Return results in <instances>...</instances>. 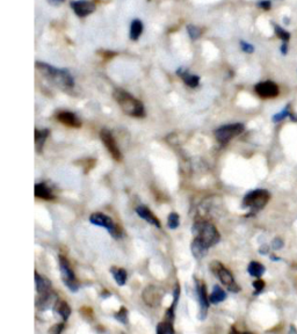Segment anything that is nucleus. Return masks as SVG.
<instances>
[{"label": "nucleus", "mask_w": 297, "mask_h": 334, "mask_svg": "<svg viewBox=\"0 0 297 334\" xmlns=\"http://www.w3.org/2000/svg\"><path fill=\"white\" fill-rule=\"evenodd\" d=\"M56 119H57L58 122H61L62 125H64L66 126H70V128L77 129V128H80V126H82V121H80V119L71 112L58 113L57 116H56Z\"/></svg>", "instance_id": "obj_14"}, {"label": "nucleus", "mask_w": 297, "mask_h": 334, "mask_svg": "<svg viewBox=\"0 0 297 334\" xmlns=\"http://www.w3.org/2000/svg\"><path fill=\"white\" fill-rule=\"evenodd\" d=\"M259 7L265 9V11H268L272 7V2L269 0H262V1L259 2Z\"/></svg>", "instance_id": "obj_37"}, {"label": "nucleus", "mask_w": 297, "mask_h": 334, "mask_svg": "<svg viewBox=\"0 0 297 334\" xmlns=\"http://www.w3.org/2000/svg\"><path fill=\"white\" fill-rule=\"evenodd\" d=\"M226 298V292L219 286H215L212 292L209 296V302L212 304H218Z\"/></svg>", "instance_id": "obj_25"}, {"label": "nucleus", "mask_w": 297, "mask_h": 334, "mask_svg": "<svg viewBox=\"0 0 297 334\" xmlns=\"http://www.w3.org/2000/svg\"><path fill=\"white\" fill-rule=\"evenodd\" d=\"M192 232L194 233L195 238L199 239L208 249L215 246L221 240V235H219L216 226L210 222H205V220L195 222L193 224Z\"/></svg>", "instance_id": "obj_3"}, {"label": "nucleus", "mask_w": 297, "mask_h": 334, "mask_svg": "<svg viewBox=\"0 0 297 334\" xmlns=\"http://www.w3.org/2000/svg\"><path fill=\"white\" fill-rule=\"evenodd\" d=\"M65 329V324L64 323H59V324H56V325H53L50 327L48 334H62L63 331Z\"/></svg>", "instance_id": "obj_33"}, {"label": "nucleus", "mask_w": 297, "mask_h": 334, "mask_svg": "<svg viewBox=\"0 0 297 334\" xmlns=\"http://www.w3.org/2000/svg\"><path fill=\"white\" fill-rule=\"evenodd\" d=\"M271 200V194L266 189H255L246 194L243 199L242 207L250 210V215L253 216L265 208Z\"/></svg>", "instance_id": "obj_4"}, {"label": "nucleus", "mask_w": 297, "mask_h": 334, "mask_svg": "<svg viewBox=\"0 0 297 334\" xmlns=\"http://www.w3.org/2000/svg\"><path fill=\"white\" fill-rule=\"evenodd\" d=\"M176 73H178V76L181 77L183 83H185L187 86H189V87L195 88L199 86V84H200L199 76L191 75V73L187 71V70H183V69H179L178 71H176Z\"/></svg>", "instance_id": "obj_20"}, {"label": "nucleus", "mask_w": 297, "mask_h": 334, "mask_svg": "<svg viewBox=\"0 0 297 334\" xmlns=\"http://www.w3.org/2000/svg\"><path fill=\"white\" fill-rule=\"evenodd\" d=\"M164 290L157 286H148L146 288L143 290L142 298L144 300L146 305L150 308H158L162 304L163 298H164Z\"/></svg>", "instance_id": "obj_9"}, {"label": "nucleus", "mask_w": 297, "mask_h": 334, "mask_svg": "<svg viewBox=\"0 0 297 334\" xmlns=\"http://www.w3.org/2000/svg\"><path fill=\"white\" fill-rule=\"evenodd\" d=\"M272 247L275 250H281L283 247V240L281 238H275L274 240L272 242Z\"/></svg>", "instance_id": "obj_35"}, {"label": "nucleus", "mask_w": 297, "mask_h": 334, "mask_svg": "<svg viewBox=\"0 0 297 334\" xmlns=\"http://www.w3.org/2000/svg\"><path fill=\"white\" fill-rule=\"evenodd\" d=\"M274 31H275V34L278 38L281 40L282 42L285 43H288V41L290 40V33L287 32L286 29H283L282 27H280L278 25H274Z\"/></svg>", "instance_id": "obj_28"}, {"label": "nucleus", "mask_w": 297, "mask_h": 334, "mask_svg": "<svg viewBox=\"0 0 297 334\" xmlns=\"http://www.w3.org/2000/svg\"><path fill=\"white\" fill-rule=\"evenodd\" d=\"M290 120H292V121L293 122H297V114H296V113H292V115H290V118H289Z\"/></svg>", "instance_id": "obj_42"}, {"label": "nucleus", "mask_w": 297, "mask_h": 334, "mask_svg": "<svg viewBox=\"0 0 297 334\" xmlns=\"http://www.w3.org/2000/svg\"><path fill=\"white\" fill-rule=\"evenodd\" d=\"M252 286L253 288H255V295H259V293L265 289V282H263L261 279L255 280V281L252 283Z\"/></svg>", "instance_id": "obj_32"}, {"label": "nucleus", "mask_w": 297, "mask_h": 334, "mask_svg": "<svg viewBox=\"0 0 297 334\" xmlns=\"http://www.w3.org/2000/svg\"><path fill=\"white\" fill-rule=\"evenodd\" d=\"M240 48H242L243 51L246 53H252L253 51H255V46L245 41H240Z\"/></svg>", "instance_id": "obj_34"}, {"label": "nucleus", "mask_w": 297, "mask_h": 334, "mask_svg": "<svg viewBox=\"0 0 297 334\" xmlns=\"http://www.w3.org/2000/svg\"><path fill=\"white\" fill-rule=\"evenodd\" d=\"M187 32H188L189 38H191L192 40H198L200 36H201V29L194 25L187 26Z\"/></svg>", "instance_id": "obj_31"}, {"label": "nucleus", "mask_w": 297, "mask_h": 334, "mask_svg": "<svg viewBox=\"0 0 297 334\" xmlns=\"http://www.w3.org/2000/svg\"><path fill=\"white\" fill-rule=\"evenodd\" d=\"M58 260H59V269H61L62 280H63V282H64V285L68 287L72 292H78L80 285H79L78 280H77L71 265H70L69 260L63 255H59Z\"/></svg>", "instance_id": "obj_6"}, {"label": "nucleus", "mask_w": 297, "mask_h": 334, "mask_svg": "<svg viewBox=\"0 0 297 334\" xmlns=\"http://www.w3.org/2000/svg\"><path fill=\"white\" fill-rule=\"evenodd\" d=\"M245 126L242 123H232V125H225L219 126L218 129L215 130V137L216 139L221 143V144H228L231 139L235 137L239 136L240 133L244 132Z\"/></svg>", "instance_id": "obj_7"}, {"label": "nucleus", "mask_w": 297, "mask_h": 334, "mask_svg": "<svg viewBox=\"0 0 297 334\" xmlns=\"http://www.w3.org/2000/svg\"><path fill=\"white\" fill-rule=\"evenodd\" d=\"M180 224V217L176 212H171L169 216L168 219V225L171 230H174L179 226Z\"/></svg>", "instance_id": "obj_29"}, {"label": "nucleus", "mask_w": 297, "mask_h": 334, "mask_svg": "<svg viewBox=\"0 0 297 334\" xmlns=\"http://www.w3.org/2000/svg\"><path fill=\"white\" fill-rule=\"evenodd\" d=\"M287 52H288V43L283 42V44L281 45V53L282 55H287Z\"/></svg>", "instance_id": "obj_41"}, {"label": "nucleus", "mask_w": 297, "mask_h": 334, "mask_svg": "<svg viewBox=\"0 0 297 334\" xmlns=\"http://www.w3.org/2000/svg\"><path fill=\"white\" fill-rule=\"evenodd\" d=\"M100 139H101L103 145L106 146L109 155H111L116 162H121L122 160L121 150L119 149V145L118 143H116L113 133L109 131L108 129H102L101 131H100Z\"/></svg>", "instance_id": "obj_10"}, {"label": "nucleus", "mask_w": 297, "mask_h": 334, "mask_svg": "<svg viewBox=\"0 0 297 334\" xmlns=\"http://www.w3.org/2000/svg\"><path fill=\"white\" fill-rule=\"evenodd\" d=\"M35 66L46 79H49L50 82L57 85L58 87L63 89H70L75 86V80H73L71 73L68 70L53 68V66L42 62H36Z\"/></svg>", "instance_id": "obj_1"}, {"label": "nucleus", "mask_w": 297, "mask_h": 334, "mask_svg": "<svg viewBox=\"0 0 297 334\" xmlns=\"http://www.w3.org/2000/svg\"><path fill=\"white\" fill-rule=\"evenodd\" d=\"M35 196L36 198L46 200V201H51V200L55 199V195H53L51 189L49 188L48 185L44 182H40L35 185Z\"/></svg>", "instance_id": "obj_18"}, {"label": "nucleus", "mask_w": 297, "mask_h": 334, "mask_svg": "<svg viewBox=\"0 0 297 334\" xmlns=\"http://www.w3.org/2000/svg\"><path fill=\"white\" fill-rule=\"evenodd\" d=\"M49 136V129H35V144L39 152L42 151L44 143Z\"/></svg>", "instance_id": "obj_22"}, {"label": "nucleus", "mask_w": 297, "mask_h": 334, "mask_svg": "<svg viewBox=\"0 0 297 334\" xmlns=\"http://www.w3.org/2000/svg\"><path fill=\"white\" fill-rule=\"evenodd\" d=\"M156 334H168V330H166V326H165L164 322L159 323L158 325H157Z\"/></svg>", "instance_id": "obj_36"}, {"label": "nucleus", "mask_w": 297, "mask_h": 334, "mask_svg": "<svg viewBox=\"0 0 297 334\" xmlns=\"http://www.w3.org/2000/svg\"><path fill=\"white\" fill-rule=\"evenodd\" d=\"M271 259L273 260V261H279L280 258H278V256H275V255H271Z\"/></svg>", "instance_id": "obj_43"}, {"label": "nucleus", "mask_w": 297, "mask_h": 334, "mask_svg": "<svg viewBox=\"0 0 297 334\" xmlns=\"http://www.w3.org/2000/svg\"><path fill=\"white\" fill-rule=\"evenodd\" d=\"M56 302H57V295L51 290V292L43 293V295H39V299L36 300V306L43 311V310L55 306Z\"/></svg>", "instance_id": "obj_15"}, {"label": "nucleus", "mask_w": 297, "mask_h": 334, "mask_svg": "<svg viewBox=\"0 0 297 334\" xmlns=\"http://www.w3.org/2000/svg\"><path fill=\"white\" fill-rule=\"evenodd\" d=\"M71 8L80 18H85L95 11V4L88 0H77L71 2Z\"/></svg>", "instance_id": "obj_13"}, {"label": "nucleus", "mask_w": 297, "mask_h": 334, "mask_svg": "<svg viewBox=\"0 0 297 334\" xmlns=\"http://www.w3.org/2000/svg\"><path fill=\"white\" fill-rule=\"evenodd\" d=\"M136 212H137V215L145 220V222H148L149 224H151L153 226H156V228L160 229L162 228V224H160V220L157 218V217L153 215L151 210L149 208H146L144 206H139L136 208Z\"/></svg>", "instance_id": "obj_16"}, {"label": "nucleus", "mask_w": 297, "mask_h": 334, "mask_svg": "<svg viewBox=\"0 0 297 334\" xmlns=\"http://www.w3.org/2000/svg\"><path fill=\"white\" fill-rule=\"evenodd\" d=\"M196 281V293L199 297V304H200V313L199 319L205 320L207 317V312L209 309V296L207 295V287L205 282L200 281V280H195Z\"/></svg>", "instance_id": "obj_12"}, {"label": "nucleus", "mask_w": 297, "mask_h": 334, "mask_svg": "<svg viewBox=\"0 0 297 334\" xmlns=\"http://www.w3.org/2000/svg\"><path fill=\"white\" fill-rule=\"evenodd\" d=\"M255 91L260 98L262 99H273L279 95L280 89L279 86L274 82L266 80V82L258 83L255 86Z\"/></svg>", "instance_id": "obj_11"}, {"label": "nucleus", "mask_w": 297, "mask_h": 334, "mask_svg": "<svg viewBox=\"0 0 297 334\" xmlns=\"http://www.w3.org/2000/svg\"><path fill=\"white\" fill-rule=\"evenodd\" d=\"M191 250H192V254L194 256L195 259L198 260H201L205 258L207 255V253H208V247L206 245H203V244L200 242L199 239L194 238L192 242V245H191Z\"/></svg>", "instance_id": "obj_19"}, {"label": "nucleus", "mask_w": 297, "mask_h": 334, "mask_svg": "<svg viewBox=\"0 0 297 334\" xmlns=\"http://www.w3.org/2000/svg\"><path fill=\"white\" fill-rule=\"evenodd\" d=\"M111 273H112L113 277H114L115 282L118 283V285L120 287H122V286L126 285L127 279H128V274H127L126 269L119 268V267H112Z\"/></svg>", "instance_id": "obj_23"}, {"label": "nucleus", "mask_w": 297, "mask_h": 334, "mask_svg": "<svg viewBox=\"0 0 297 334\" xmlns=\"http://www.w3.org/2000/svg\"><path fill=\"white\" fill-rule=\"evenodd\" d=\"M292 113H293V110H292V105H290V103H288V105H287L285 108H283L281 112L278 113V114H275V115H273V122L274 123H278V122H281L283 121V120L287 119V118H290V115H292Z\"/></svg>", "instance_id": "obj_27"}, {"label": "nucleus", "mask_w": 297, "mask_h": 334, "mask_svg": "<svg viewBox=\"0 0 297 334\" xmlns=\"http://www.w3.org/2000/svg\"><path fill=\"white\" fill-rule=\"evenodd\" d=\"M259 252L261 253V254H268V252H269V246H268V245H262L261 247H260Z\"/></svg>", "instance_id": "obj_38"}, {"label": "nucleus", "mask_w": 297, "mask_h": 334, "mask_svg": "<svg viewBox=\"0 0 297 334\" xmlns=\"http://www.w3.org/2000/svg\"><path fill=\"white\" fill-rule=\"evenodd\" d=\"M143 33V23L141 20H133L131 22V26H130V39L132 41H137L139 39V36L142 35Z\"/></svg>", "instance_id": "obj_26"}, {"label": "nucleus", "mask_w": 297, "mask_h": 334, "mask_svg": "<svg viewBox=\"0 0 297 334\" xmlns=\"http://www.w3.org/2000/svg\"><path fill=\"white\" fill-rule=\"evenodd\" d=\"M65 0H48V2L49 4H51L53 6H57V5H61L63 4V2H64Z\"/></svg>", "instance_id": "obj_40"}, {"label": "nucleus", "mask_w": 297, "mask_h": 334, "mask_svg": "<svg viewBox=\"0 0 297 334\" xmlns=\"http://www.w3.org/2000/svg\"><path fill=\"white\" fill-rule=\"evenodd\" d=\"M248 272L251 276L260 279V277L263 275V273L266 272V268L262 263H260L258 261H251L248 267Z\"/></svg>", "instance_id": "obj_24"}, {"label": "nucleus", "mask_w": 297, "mask_h": 334, "mask_svg": "<svg viewBox=\"0 0 297 334\" xmlns=\"http://www.w3.org/2000/svg\"><path fill=\"white\" fill-rule=\"evenodd\" d=\"M89 222L96 226L105 228L107 231L111 233V236L114 237V238L116 239L121 238V236H122L121 229L115 224L114 220H113L111 217L105 215V213H102V212L92 213V215L89 216Z\"/></svg>", "instance_id": "obj_8"}, {"label": "nucleus", "mask_w": 297, "mask_h": 334, "mask_svg": "<svg viewBox=\"0 0 297 334\" xmlns=\"http://www.w3.org/2000/svg\"><path fill=\"white\" fill-rule=\"evenodd\" d=\"M35 286H36V292H38L39 295H43V293H46L49 292H51V282L48 277L42 276L41 274H39L38 272L35 273Z\"/></svg>", "instance_id": "obj_17"}, {"label": "nucleus", "mask_w": 297, "mask_h": 334, "mask_svg": "<svg viewBox=\"0 0 297 334\" xmlns=\"http://www.w3.org/2000/svg\"><path fill=\"white\" fill-rule=\"evenodd\" d=\"M230 334H255V333H252V332H240V331L236 330L235 327H232L231 331H230Z\"/></svg>", "instance_id": "obj_39"}, {"label": "nucleus", "mask_w": 297, "mask_h": 334, "mask_svg": "<svg viewBox=\"0 0 297 334\" xmlns=\"http://www.w3.org/2000/svg\"><path fill=\"white\" fill-rule=\"evenodd\" d=\"M114 317L118 322L122 323V324H128V311H127V309L125 308V306H122V308L115 313Z\"/></svg>", "instance_id": "obj_30"}, {"label": "nucleus", "mask_w": 297, "mask_h": 334, "mask_svg": "<svg viewBox=\"0 0 297 334\" xmlns=\"http://www.w3.org/2000/svg\"><path fill=\"white\" fill-rule=\"evenodd\" d=\"M121 334H123V333H121Z\"/></svg>", "instance_id": "obj_44"}, {"label": "nucleus", "mask_w": 297, "mask_h": 334, "mask_svg": "<svg viewBox=\"0 0 297 334\" xmlns=\"http://www.w3.org/2000/svg\"><path fill=\"white\" fill-rule=\"evenodd\" d=\"M210 269H212V272L217 276V279L221 281L222 285L229 290V292L235 293L240 292V287L238 286V283L236 282L232 273L230 272L223 263H221L219 261H212L210 263Z\"/></svg>", "instance_id": "obj_5"}, {"label": "nucleus", "mask_w": 297, "mask_h": 334, "mask_svg": "<svg viewBox=\"0 0 297 334\" xmlns=\"http://www.w3.org/2000/svg\"><path fill=\"white\" fill-rule=\"evenodd\" d=\"M114 99L125 114L132 116V118H144L145 116V109L143 103L125 89H115Z\"/></svg>", "instance_id": "obj_2"}, {"label": "nucleus", "mask_w": 297, "mask_h": 334, "mask_svg": "<svg viewBox=\"0 0 297 334\" xmlns=\"http://www.w3.org/2000/svg\"><path fill=\"white\" fill-rule=\"evenodd\" d=\"M53 308H55L56 312L61 316V318L64 322H66L69 319V317L71 316V308H70V305L65 300H57Z\"/></svg>", "instance_id": "obj_21"}]
</instances>
